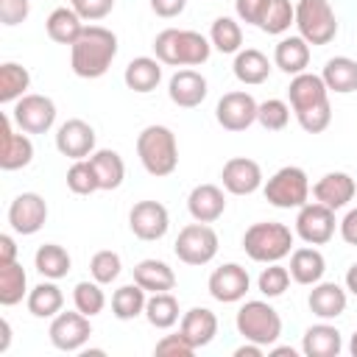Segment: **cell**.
Returning <instances> with one entry per match:
<instances>
[{
  "label": "cell",
  "mask_w": 357,
  "mask_h": 357,
  "mask_svg": "<svg viewBox=\"0 0 357 357\" xmlns=\"http://www.w3.org/2000/svg\"><path fill=\"white\" fill-rule=\"evenodd\" d=\"M307 304H310V312L318 315L321 321H335L346 312L349 290H343L337 282H315L307 296Z\"/></svg>",
  "instance_id": "cell-20"
},
{
  "label": "cell",
  "mask_w": 357,
  "mask_h": 357,
  "mask_svg": "<svg viewBox=\"0 0 357 357\" xmlns=\"http://www.w3.org/2000/svg\"><path fill=\"white\" fill-rule=\"evenodd\" d=\"M56 148L61 156H67L73 162L89 159L95 153V128L81 117H70L56 131Z\"/></svg>",
  "instance_id": "cell-15"
},
{
  "label": "cell",
  "mask_w": 357,
  "mask_h": 357,
  "mask_svg": "<svg viewBox=\"0 0 357 357\" xmlns=\"http://www.w3.org/2000/svg\"><path fill=\"white\" fill-rule=\"evenodd\" d=\"M11 114H3V137H0V167L3 170H22L33 159V142L25 131L11 128Z\"/></svg>",
  "instance_id": "cell-18"
},
{
  "label": "cell",
  "mask_w": 357,
  "mask_h": 357,
  "mask_svg": "<svg viewBox=\"0 0 357 357\" xmlns=\"http://www.w3.org/2000/svg\"><path fill=\"white\" fill-rule=\"evenodd\" d=\"M257 100L243 92V89H234V92H226L218 106H215V120L223 131H245L257 123Z\"/></svg>",
  "instance_id": "cell-12"
},
{
  "label": "cell",
  "mask_w": 357,
  "mask_h": 357,
  "mask_svg": "<svg viewBox=\"0 0 357 357\" xmlns=\"http://www.w3.org/2000/svg\"><path fill=\"white\" fill-rule=\"evenodd\" d=\"M206 287H209V296H212L215 301H220V304H234V301H243V298H245V293H248V287H251V276H248V271H245L243 265L226 262V265H220V268L212 271Z\"/></svg>",
  "instance_id": "cell-14"
},
{
  "label": "cell",
  "mask_w": 357,
  "mask_h": 357,
  "mask_svg": "<svg viewBox=\"0 0 357 357\" xmlns=\"http://www.w3.org/2000/svg\"><path fill=\"white\" fill-rule=\"evenodd\" d=\"M67 187L75 192V195H92L98 192V176H95V167L89 159H75L67 170Z\"/></svg>",
  "instance_id": "cell-43"
},
{
  "label": "cell",
  "mask_w": 357,
  "mask_h": 357,
  "mask_svg": "<svg viewBox=\"0 0 357 357\" xmlns=\"http://www.w3.org/2000/svg\"><path fill=\"white\" fill-rule=\"evenodd\" d=\"M257 287L265 298H279L290 287V271L282 268L279 262H268V268H262V273L257 279Z\"/></svg>",
  "instance_id": "cell-46"
},
{
  "label": "cell",
  "mask_w": 357,
  "mask_h": 357,
  "mask_svg": "<svg viewBox=\"0 0 357 357\" xmlns=\"http://www.w3.org/2000/svg\"><path fill=\"white\" fill-rule=\"evenodd\" d=\"M17 262V243L11 234H0V265Z\"/></svg>",
  "instance_id": "cell-54"
},
{
  "label": "cell",
  "mask_w": 357,
  "mask_h": 357,
  "mask_svg": "<svg viewBox=\"0 0 357 357\" xmlns=\"http://www.w3.org/2000/svg\"><path fill=\"white\" fill-rule=\"evenodd\" d=\"M178 332L190 340V346L198 351L204 346H209L218 335V315L206 307H192L181 315V324H178Z\"/></svg>",
  "instance_id": "cell-24"
},
{
  "label": "cell",
  "mask_w": 357,
  "mask_h": 357,
  "mask_svg": "<svg viewBox=\"0 0 357 357\" xmlns=\"http://www.w3.org/2000/svg\"><path fill=\"white\" fill-rule=\"evenodd\" d=\"M153 354H159V357H190V354H195V349L190 346V340L181 332H176V335H165L153 346Z\"/></svg>",
  "instance_id": "cell-48"
},
{
  "label": "cell",
  "mask_w": 357,
  "mask_h": 357,
  "mask_svg": "<svg viewBox=\"0 0 357 357\" xmlns=\"http://www.w3.org/2000/svg\"><path fill=\"white\" fill-rule=\"evenodd\" d=\"M70 3L84 22H98V20L109 17L114 8V0H70Z\"/></svg>",
  "instance_id": "cell-49"
},
{
  "label": "cell",
  "mask_w": 357,
  "mask_h": 357,
  "mask_svg": "<svg viewBox=\"0 0 357 357\" xmlns=\"http://www.w3.org/2000/svg\"><path fill=\"white\" fill-rule=\"evenodd\" d=\"M321 78L329 92H337V95L357 92V61L349 56H335L324 64Z\"/></svg>",
  "instance_id": "cell-33"
},
{
  "label": "cell",
  "mask_w": 357,
  "mask_h": 357,
  "mask_svg": "<svg viewBox=\"0 0 357 357\" xmlns=\"http://www.w3.org/2000/svg\"><path fill=\"white\" fill-rule=\"evenodd\" d=\"M287 271H290V279H293V282L312 287L315 282L324 279L326 259H324V254H321L318 248L301 245V248H296V251L290 254V268H287Z\"/></svg>",
  "instance_id": "cell-26"
},
{
  "label": "cell",
  "mask_w": 357,
  "mask_h": 357,
  "mask_svg": "<svg viewBox=\"0 0 357 357\" xmlns=\"http://www.w3.org/2000/svg\"><path fill=\"white\" fill-rule=\"evenodd\" d=\"M47 220V204L39 192H20L11 206H8V226L28 237V234H36Z\"/></svg>",
  "instance_id": "cell-16"
},
{
  "label": "cell",
  "mask_w": 357,
  "mask_h": 357,
  "mask_svg": "<svg viewBox=\"0 0 357 357\" xmlns=\"http://www.w3.org/2000/svg\"><path fill=\"white\" fill-rule=\"evenodd\" d=\"M145 293H148V290L139 287L137 282L117 287V290L112 293V315H114L117 321H134L137 315H145V301H148Z\"/></svg>",
  "instance_id": "cell-37"
},
{
  "label": "cell",
  "mask_w": 357,
  "mask_h": 357,
  "mask_svg": "<svg viewBox=\"0 0 357 357\" xmlns=\"http://www.w3.org/2000/svg\"><path fill=\"white\" fill-rule=\"evenodd\" d=\"M290 25H296V6L290 0H262L259 17H257L259 31L271 36H282L284 31H290Z\"/></svg>",
  "instance_id": "cell-34"
},
{
  "label": "cell",
  "mask_w": 357,
  "mask_h": 357,
  "mask_svg": "<svg viewBox=\"0 0 357 357\" xmlns=\"http://www.w3.org/2000/svg\"><path fill=\"white\" fill-rule=\"evenodd\" d=\"M137 156L142 162V167L162 178V176H170L176 167H178V142H176V134L167 128V126H145L139 134H137Z\"/></svg>",
  "instance_id": "cell-3"
},
{
  "label": "cell",
  "mask_w": 357,
  "mask_h": 357,
  "mask_svg": "<svg viewBox=\"0 0 357 357\" xmlns=\"http://www.w3.org/2000/svg\"><path fill=\"white\" fill-rule=\"evenodd\" d=\"M296 28L298 36L321 47L337 36V17L329 0H298L296 3Z\"/></svg>",
  "instance_id": "cell-6"
},
{
  "label": "cell",
  "mask_w": 357,
  "mask_h": 357,
  "mask_svg": "<svg viewBox=\"0 0 357 357\" xmlns=\"http://www.w3.org/2000/svg\"><path fill=\"white\" fill-rule=\"evenodd\" d=\"M268 354L271 357H296V349H290V346H271Z\"/></svg>",
  "instance_id": "cell-58"
},
{
  "label": "cell",
  "mask_w": 357,
  "mask_h": 357,
  "mask_svg": "<svg viewBox=\"0 0 357 357\" xmlns=\"http://www.w3.org/2000/svg\"><path fill=\"white\" fill-rule=\"evenodd\" d=\"M243 251L254 262H279L293 251V231L279 220H259L251 223L243 234Z\"/></svg>",
  "instance_id": "cell-4"
},
{
  "label": "cell",
  "mask_w": 357,
  "mask_h": 357,
  "mask_svg": "<svg viewBox=\"0 0 357 357\" xmlns=\"http://www.w3.org/2000/svg\"><path fill=\"white\" fill-rule=\"evenodd\" d=\"M287 100H290V109L293 112H304L310 106H318L324 100H329V89L324 84L321 75L315 73H298L290 78V86H287Z\"/></svg>",
  "instance_id": "cell-23"
},
{
  "label": "cell",
  "mask_w": 357,
  "mask_h": 357,
  "mask_svg": "<svg viewBox=\"0 0 357 357\" xmlns=\"http://www.w3.org/2000/svg\"><path fill=\"white\" fill-rule=\"evenodd\" d=\"M262 192H265V201L276 209H298L310 201V178L301 167L284 165L265 181Z\"/></svg>",
  "instance_id": "cell-7"
},
{
  "label": "cell",
  "mask_w": 357,
  "mask_h": 357,
  "mask_svg": "<svg viewBox=\"0 0 357 357\" xmlns=\"http://www.w3.org/2000/svg\"><path fill=\"white\" fill-rule=\"evenodd\" d=\"M234 326L243 335V340L259 343L265 349H271L282 337V318H279V312L268 301H259V298H251V301H245L237 310Z\"/></svg>",
  "instance_id": "cell-5"
},
{
  "label": "cell",
  "mask_w": 357,
  "mask_h": 357,
  "mask_svg": "<svg viewBox=\"0 0 357 357\" xmlns=\"http://www.w3.org/2000/svg\"><path fill=\"white\" fill-rule=\"evenodd\" d=\"M25 304H28V312L33 318H56L64 307V293L56 284V279H47V282H39L36 287L28 290Z\"/></svg>",
  "instance_id": "cell-31"
},
{
  "label": "cell",
  "mask_w": 357,
  "mask_h": 357,
  "mask_svg": "<svg viewBox=\"0 0 357 357\" xmlns=\"http://www.w3.org/2000/svg\"><path fill=\"white\" fill-rule=\"evenodd\" d=\"M218 245H220L218 231H215L209 223H198V220H195V223H187V226L178 231L173 251H176V257H178L184 265H206V262L215 259Z\"/></svg>",
  "instance_id": "cell-8"
},
{
  "label": "cell",
  "mask_w": 357,
  "mask_h": 357,
  "mask_svg": "<svg viewBox=\"0 0 357 357\" xmlns=\"http://www.w3.org/2000/svg\"><path fill=\"white\" fill-rule=\"evenodd\" d=\"M231 70H234V78H237L240 84H245V86H259V84H265L268 75H271V61H268V56H265L262 50L245 47V50H237V53H234Z\"/></svg>",
  "instance_id": "cell-28"
},
{
  "label": "cell",
  "mask_w": 357,
  "mask_h": 357,
  "mask_svg": "<svg viewBox=\"0 0 357 357\" xmlns=\"http://www.w3.org/2000/svg\"><path fill=\"white\" fill-rule=\"evenodd\" d=\"M262 349H265V346L245 340L243 346H237V349H234V357H262Z\"/></svg>",
  "instance_id": "cell-55"
},
{
  "label": "cell",
  "mask_w": 357,
  "mask_h": 357,
  "mask_svg": "<svg viewBox=\"0 0 357 357\" xmlns=\"http://www.w3.org/2000/svg\"><path fill=\"white\" fill-rule=\"evenodd\" d=\"M290 120V103L279 100V98H268L257 106V123L265 131H282Z\"/></svg>",
  "instance_id": "cell-44"
},
{
  "label": "cell",
  "mask_w": 357,
  "mask_h": 357,
  "mask_svg": "<svg viewBox=\"0 0 357 357\" xmlns=\"http://www.w3.org/2000/svg\"><path fill=\"white\" fill-rule=\"evenodd\" d=\"M296 120H298V126H301L307 134H321V131H326L329 123H332V106H329V100H324V103H318V106H310V109H304V112H296Z\"/></svg>",
  "instance_id": "cell-47"
},
{
  "label": "cell",
  "mask_w": 357,
  "mask_h": 357,
  "mask_svg": "<svg viewBox=\"0 0 357 357\" xmlns=\"http://www.w3.org/2000/svg\"><path fill=\"white\" fill-rule=\"evenodd\" d=\"M123 81L131 92H153L162 81V61L159 59H151V56H137L126 64V73H123Z\"/></svg>",
  "instance_id": "cell-29"
},
{
  "label": "cell",
  "mask_w": 357,
  "mask_h": 357,
  "mask_svg": "<svg viewBox=\"0 0 357 357\" xmlns=\"http://www.w3.org/2000/svg\"><path fill=\"white\" fill-rule=\"evenodd\" d=\"M209 42L220 53H237L243 50V28L231 17H218L209 28Z\"/></svg>",
  "instance_id": "cell-41"
},
{
  "label": "cell",
  "mask_w": 357,
  "mask_h": 357,
  "mask_svg": "<svg viewBox=\"0 0 357 357\" xmlns=\"http://www.w3.org/2000/svg\"><path fill=\"white\" fill-rule=\"evenodd\" d=\"M33 268L45 276V279H64L67 273H70V268H73V259H70V254H67V248L64 245H59V243H45V245H39L36 248V254H33Z\"/></svg>",
  "instance_id": "cell-36"
},
{
  "label": "cell",
  "mask_w": 357,
  "mask_h": 357,
  "mask_svg": "<svg viewBox=\"0 0 357 357\" xmlns=\"http://www.w3.org/2000/svg\"><path fill=\"white\" fill-rule=\"evenodd\" d=\"M134 282L148 293H167L176 287V273L162 259H139L134 265Z\"/></svg>",
  "instance_id": "cell-30"
},
{
  "label": "cell",
  "mask_w": 357,
  "mask_h": 357,
  "mask_svg": "<svg viewBox=\"0 0 357 357\" xmlns=\"http://www.w3.org/2000/svg\"><path fill=\"white\" fill-rule=\"evenodd\" d=\"M73 304H75V310H81L84 315H98V312H103V307H106V293H103V284L100 282H78L75 287H73Z\"/></svg>",
  "instance_id": "cell-42"
},
{
  "label": "cell",
  "mask_w": 357,
  "mask_h": 357,
  "mask_svg": "<svg viewBox=\"0 0 357 357\" xmlns=\"http://www.w3.org/2000/svg\"><path fill=\"white\" fill-rule=\"evenodd\" d=\"M187 8V0H151V11L162 20H173Z\"/></svg>",
  "instance_id": "cell-51"
},
{
  "label": "cell",
  "mask_w": 357,
  "mask_h": 357,
  "mask_svg": "<svg viewBox=\"0 0 357 357\" xmlns=\"http://www.w3.org/2000/svg\"><path fill=\"white\" fill-rule=\"evenodd\" d=\"M50 343L59 351H81L86 346V340L92 337V324L89 315H84L81 310H61L53 321H50Z\"/></svg>",
  "instance_id": "cell-10"
},
{
  "label": "cell",
  "mask_w": 357,
  "mask_h": 357,
  "mask_svg": "<svg viewBox=\"0 0 357 357\" xmlns=\"http://www.w3.org/2000/svg\"><path fill=\"white\" fill-rule=\"evenodd\" d=\"M187 209L198 223H215L226 212V192L218 184H195L187 195Z\"/></svg>",
  "instance_id": "cell-22"
},
{
  "label": "cell",
  "mask_w": 357,
  "mask_h": 357,
  "mask_svg": "<svg viewBox=\"0 0 357 357\" xmlns=\"http://www.w3.org/2000/svg\"><path fill=\"white\" fill-rule=\"evenodd\" d=\"M120 271H123L120 254L112 251V248H103V251L92 254V259H89V273H92V279L100 282V284H112V282L120 276Z\"/></svg>",
  "instance_id": "cell-45"
},
{
  "label": "cell",
  "mask_w": 357,
  "mask_h": 357,
  "mask_svg": "<svg viewBox=\"0 0 357 357\" xmlns=\"http://www.w3.org/2000/svg\"><path fill=\"white\" fill-rule=\"evenodd\" d=\"M346 290H349L351 296H357V262L346 271Z\"/></svg>",
  "instance_id": "cell-57"
},
{
  "label": "cell",
  "mask_w": 357,
  "mask_h": 357,
  "mask_svg": "<svg viewBox=\"0 0 357 357\" xmlns=\"http://www.w3.org/2000/svg\"><path fill=\"white\" fill-rule=\"evenodd\" d=\"M343 349V337H340V329L332 326L329 321H321V324H312L304 337H301V351L307 357H337Z\"/></svg>",
  "instance_id": "cell-25"
},
{
  "label": "cell",
  "mask_w": 357,
  "mask_h": 357,
  "mask_svg": "<svg viewBox=\"0 0 357 357\" xmlns=\"http://www.w3.org/2000/svg\"><path fill=\"white\" fill-rule=\"evenodd\" d=\"M206 78L198 70H176L170 84H167V95L178 109H195L204 103L206 98Z\"/></svg>",
  "instance_id": "cell-21"
},
{
  "label": "cell",
  "mask_w": 357,
  "mask_h": 357,
  "mask_svg": "<svg viewBox=\"0 0 357 357\" xmlns=\"http://www.w3.org/2000/svg\"><path fill=\"white\" fill-rule=\"evenodd\" d=\"M92 167H95V176H98V187L100 190H117L126 178V162L117 151L112 148H100L89 156Z\"/></svg>",
  "instance_id": "cell-35"
},
{
  "label": "cell",
  "mask_w": 357,
  "mask_h": 357,
  "mask_svg": "<svg viewBox=\"0 0 357 357\" xmlns=\"http://www.w3.org/2000/svg\"><path fill=\"white\" fill-rule=\"evenodd\" d=\"M22 298H28V273L22 271L20 262L0 265V304L14 307Z\"/></svg>",
  "instance_id": "cell-39"
},
{
  "label": "cell",
  "mask_w": 357,
  "mask_h": 357,
  "mask_svg": "<svg viewBox=\"0 0 357 357\" xmlns=\"http://www.w3.org/2000/svg\"><path fill=\"white\" fill-rule=\"evenodd\" d=\"M273 64L287 75L304 73L307 64H310V42L301 39L298 33L296 36H282L279 45L273 47Z\"/></svg>",
  "instance_id": "cell-27"
},
{
  "label": "cell",
  "mask_w": 357,
  "mask_h": 357,
  "mask_svg": "<svg viewBox=\"0 0 357 357\" xmlns=\"http://www.w3.org/2000/svg\"><path fill=\"white\" fill-rule=\"evenodd\" d=\"M117 36L103 25H86L84 33L70 45V67L78 78H100L117 56Z\"/></svg>",
  "instance_id": "cell-1"
},
{
  "label": "cell",
  "mask_w": 357,
  "mask_h": 357,
  "mask_svg": "<svg viewBox=\"0 0 357 357\" xmlns=\"http://www.w3.org/2000/svg\"><path fill=\"white\" fill-rule=\"evenodd\" d=\"M349 351H351V357H357V332H354L351 340H349Z\"/></svg>",
  "instance_id": "cell-59"
},
{
  "label": "cell",
  "mask_w": 357,
  "mask_h": 357,
  "mask_svg": "<svg viewBox=\"0 0 357 357\" xmlns=\"http://www.w3.org/2000/svg\"><path fill=\"white\" fill-rule=\"evenodd\" d=\"M153 53L167 67H198L209 59L212 42L198 31L165 28L153 39Z\"/></svg>",
  "instance_id": "cell-2"
},
{
  "label": "cell",
  "mask_w": 357,
  "mask_h": 357,
  "mask_svg": "<svg viewBox=\"0 0 357 357\" xmlns=\"http://www.w3.org/2000/svg\"><path fill=\"white\" fill-rule=\"evenodd\" d=\"M337 229H340V237H343V243H349V245H357V206L346 212V218L337 223Z\"/></svg>",
  "instance_id": "cell-53"
},
{
  "label": "cell",
  "mask_w": 357,
  "mask_h": 357,
  "mask_svg": "<svg viewBox=\"0 0 357 357\" xmlns=\"http://www.w3.org/2000/svg\"><path fill=\"white\" fill-rule=\"evenodd\" d=\"M357 195V181L343 173V170H332L326 176H321L315 184H312V198L329 209H343L351 198Z\"/></svg>",
  "instance_id": "cell-19"
},
{
  "label": "cell",
  "mask_w": 357,
  "mask_h": 357,
  "mask_svg": "<svg viewBox=\"0 0 357 357\" xmlns=\"http://www.w3.org/2000/svg\"><path fill=\"white\" fill-rule=\"evenodd\" d=\"M11 120L20 131L25 134H45L53 128L56 123V103L47 98V95H36V92H28L22 95L14 109H11Z\"/></svg>",
  "instance_id": "cell-9"
},
{
  "label": "cell",
  "mask_w": 357,
  "mask_h": 357,
  "mask_svg": "<svg viewBox=\"0 0 357 357\" xmlns=\"http://www.w3.org/2000/svg\"><path fill=\"white\" fill-rule=\"evenodd\" d=\"M220 181L231 195H251L262 187V167L248 156H231L220 170Z\"/></svg>",
  "instance_id": "cell-17"
},
{
  "label": "cell",
  "mask_w": 357,
  "mask_h": 357,
  "mask_svg": "<svg viewBox=\"0 0 357 357\" xmlns=\"http://www.w3.org/2000/svg\"><path fill=\"white\" fill-rule=\"evenodd\" d=\"M259 8H262V0H234V11L245 25H257Z\"/></svg>",
  "instance_id": "cell-52"
},
{
  "label": "cell",
  "mask_w": 357,
  "mask_h": 357,
  "mask_svg": "<svg viewBox=\"0 0 357 357\" xmlns=\"http://www.w3.org/2000/svg\"><path fill=\"white\" fill-rule=\"evenodd\" d=\"M335 209L318 204V201H307L304 206H298L296 215V234L307 243V245H326L335 237Z\"/></svg>",
  "instance_id": "cell-11"
},
{
  "label": "cell",
  "mask_w": 357,
  "mask_h": 357,
  "mask_svg": "<svg viewBox=\"0 0 357 357\" xmlns=\"http://www.w3.org/2000/svg\"><path fill=\"white\" fill-rule=\"evenodd\" d=\"M145 318L153 329H170L178 324V301L176 296L167 293H151L145 301Z\"/></svg>",
  "instance_id": "cell-40"
},
{
  "label": "cell",
  "mask_w": 357,
  "mask_h": 357,
  "mask_svg": "<svg viewBox=\"0 0 357 357\" xmlns=\"http://www.w3.org/2000/svg\"><path fill=\"white\" fill-rule=\"evenodd\" d=\"M31 14V0H0V22L14 28Z\"/></svg>",
  "instance_id": "cell-50"
},
{
  "label": "cell",
  "mask_w": 357,
  "mask_h": 357,
  "mask_svg": "<svg viewBox=\"0 0 357 357\" xmlns=\"http://www.w3.org/2000/svg\"><path fill=\"white\" fill-rule=\"evenodd\" d=\"M28 86H31L28 67L17 61L0 64V103H17L22 95H28Z\"/></svg>",
  "instance_id": "cell-38"
},
{
  "label": "cell",
  "mask_w": 357,
  "mask_h": 357,
  "mask_svg": "<svg viewBox=\"0 0 357 357\" xmlns=\"http://www.w3.org/2000/svg\"><path fill=\"white\" fill-rule=\"evenodd\" d=\"M8 346H11V324L3 318L0 321V354H6Z\"/></svg>",
  "instance_id": "cell-56"
},
{
  "label": "cell",
  "mask_w": 357,
  "mask_h": 357,
  "mask_svg": "<svg viewBox=\"0 0 357 357\" xmlns=\"http://www.w3.org/2000/svg\"><path fill=\"white\" fill-rule=\"evenodd\" d=\"M128 226H131L134 237H139L145 243H153V240H162L167 234L170 212L159 201H137L128 212Z\"/></svg>",
  "instance_id": "cell-13"
},
{
  "label": "cell",
  "mask_w": 357,
  "mask_h": 357,
  "mask_svg": "<svg viewBox=\"0 0 357 357\" xmlns=\"http://www.w3.org/2000/svg\"><path fill=\"white\" fill-rule=\"evenodd\" d=\"M84 20L75 8H53L45 20V31L56 45H75V39L84 33Z\"/></svg>",
  "instance_id": "cell-32"
}]
</instances>
